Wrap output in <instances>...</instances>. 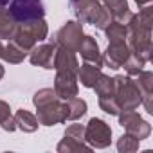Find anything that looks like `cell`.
I'll use <instances>...</instances> for the list:
<instances>
[{
  "mask_svg": "<svg viewBox=\"0 0 153 153\" xmlns=\"http://www.w3.org/2000/svg\"><path fill=\"white\" fill-rule=\"evenodd\" d=\"M151 25H153V7L142 6L139 15H131V18L126 24L128 29V45L131 54L140 58L142 61L151 59L153 45H151Z\"/></svg>",
  "mask_w": 153,
  "mask_h": 153,
  "instance_id": "obj_1",
  "label": "cell"
},
{
  "mask_svg": "<svg viewBox=\"0 0 153 153\" xmlns=\"http://www.w3.org/2000/svg\"><path fill=\"white\" fill-rule=\"evenodd\" d=\"M70 7L81 24H92L97 29L105 31L108 24L114 20L112 15L105 9L103 4H99L97 0H70Z\"/></svg>",
  "mask_w": 153,
  "mask_h": 153,
  "instance_id": "obj_2",
  "label": "cell"
},
{
  "mask_svg": "<svg viewBox=\"0 0 153 153\" xmlns=\"http://www.w3.org/2000/svg\"><path fill=\"white\" fill-rule=\"evenodd\" d=\"M115 101L121 108V112L126 110H137L142 105V94L137 87V83L131 79V76H115Z\"/></svg>",
  "mask_w": 153,
  "mask_h": 153,
  "instance_id": "obj_3",
  "label": "cell"
},
{
  "mask_svg": "<svg viewBox=\"0 0 153 153\" xmlns=\"http://www.w3.org/2000/svg\"><path fill=\"white\" fill-rule=\"evenodd\" d=\"M7 11L16 24H27L38 18H43L45 15L42 0H11Z\"/></svg>",
  "mask_w": 153,
  "mask_h": 153,
  "instance_id": "obj_4",
  "label": "cell"
},
{
  "mask_svg": "<svg viewBox=\"0 0 153 153\" xmlns=\"http://www.w3.org/2000/svg\"><path fill=\"white\" fill-rule=\"evenodd\" d=\"M85 140L88 146L97 148V149L108 148L112 142V128L103 119L92 117L88 124L85 126Z\"/></svg>",
  "mask_w": 153,
  "mask_h": 153,
  "instance_id": "obj_5",
  "label": "cell"
},
{
  "mask_svg": "<svg viewBox=\"0 0 153 153\" xmlns=\"http://www.w3.org/2000/svg\"><path fill=\"white\" fill-rule=\"evenodd\" d=\"M85 34H83V24L81 22H67L58 33H56V45L58 47H63L67 51H72V52H78L79 47H81V42H83Z\"/></svg>",
  "mask_w": 153,
  "mask_h": 153,
  "instance_id": "obj_6",
  "label": "cell"
},
{
  "mask_svg": "<svg viewBox=\"0 0 153 153\" xmlns=\"http://www.w3.org/2000/svg\"><path fill=\"white\" fill-rule=\"evenodd\" d=\"M119 124L126 130V133L137 137L139 140L142 139H148L149 133H151V126L148 121H144L137 112L133 110H126V112H121L119 114Z\"/></svg>",
  "mask_w": 153,
  "mask_h": 153,
  "instance_id": "obj_7",
  "label": "cell"
},
{
  "mask_svg": "<svg viewBox=\"0 0 153 153\" xmlns=\"http://www.w3.org/2000/svg\"><path fill=\"white\" fill-rule=\"evenodd\" d=\"M36 110H38V114H36L38 124L54 126V124H59V123L67 121V108H65V103L59 101V97L51 101L49 105H43V106L36 108Z\"/></svg>",
  "mask_w": 153,
  "mask_h": 153,
  "instance_id": "obj_8",
  "label": "cell"
},
{
  "mask_svg": "<svg viewBox=\"0 0 153 153\" xmlns=\"http://www.w3.org/2000/svg\"><path fill=\"white\" fill-rule=\"evenodd\" d=\"M54 92L59 99L67 101L74 96H78L79 87H78V76L70 74V72H61L56 70V78H54Z\"/></svg>",
  "mask_w": 153,
  "mask_h": 153,
  "instance_id": "obj_9",
  "label": "cell"
},
{
  "mask_svg": "<svg viewBox=\"0 0 153 153\" xmlns=\"http://www.w3.org/2000/svg\"><path fill=\"white\" fill-rule=\"evenodd\" d=\"M131 54L130 45L126 42H115V43H108L106 52L103 54V63L114 70L121 68L123 63L128 59V56Z\"/></svg>",
  "mask_w": 153,
  "mask_h": 153,
  "instance_id": "obj_10",
  "label": "cell"
},
{
  "mask_svg": "<svg viewBox=\"0 0 153 153\" xmlns=\"http://www.w3.org/2000/svg\"><path fill=\"white\" fill-rule=\"evenodd\" d=\"M52 68L61 70V72H70V74H76V76H78L79 61H78V58H76V52L67 51V49L56 45L54 58H52Z\"/></svg>",
  "mask_w": 153,
  "mask_h": 153,
  "instance_id": "obj_11",
  "label": "cell"
},
{
  "mask_svg": "<svg viewBox=\"0 0 153 153\" xmlns=\"http://www.w3.org/2000/svg\"><path fill=\"white\" fill-rule=\"evenodd\" d=\"M56 51V42L43 43V45H34L29 51V61L34 67H43V68H52V58Z\"/></svg>",
  "mask_w": 153,
  "mask_h": 153,
  "instance_id": "obj_12",
  "label": "cell"
},
{
  "mask_svg": "<svg viewBox=\"0 0 153 153\" xmlns=\"http://www.w3.org/2000/svg\"><path fill=\"white\" fill-rule=\"evenodd\" d=\"M137 87L142 94V105L146 108L148 114H153V105H151V99H153V72L151 70H142L137 74Z\"/></svg>",
  "mask_w": 153,
  "mask_h": 153,
  "instance_id": "obj_13",
  "label": "cell"
},
{
  "mask_svg": "<svg viewBox=\"0 0 153 153\" xmlns=\"http://www.w3.org/2000/svg\"><path fill=\"white\" fill-rule=\"evenodd\" d=\"M78 52L81 54L83 61L92 63V65H96V67H103V54H101V51H99V45H97L96 38L85 34V38H83L81 47H79Z\"/></svg>",
  "mask_w": 153,
  "mask_h": 153,
  "instance_id": "obj_14",
  "label": "cell"
},
{
  "mask_svg": "<svg viewBox=\"0 0 153 153\" xmlns=\"http://www.w3.org/2000/svg\"><path fill=\"white\" fill-rule=\"evenodd\" d=\"M103 6L105 9L112 15V18L115 22H121V24H128V20L131 18V11H130V6L126 0H103Z\"/></svg>",
  "mask_w": 153,
  "mask_h": 153,
  "instance_id": "obj_15",
  "label": "cell"
},
{
  "mask_svg": "<svg viewBox=\"0 0 153 153\" xmlns=\"http://www.w3.org/2000/svg\"><path fill=\"white\" fill-rule=\"evenodd\" d=\"M99 76H101V67H96L92 63H87L85 61L78 68V81H81V85L87 87V88H92L96 85V81H97Z\"/></svg>",
  "mask_w": 153,
  "mask_h": 153,
  "instance_id": "obj_16",
  "label": "cell"
},
{
  "mask_svg": "<svg viewBox=\"0 0 153 153\" xmlns=\"http://www.w3.org/2000/svg\"><path fill=\"white\" fill-rule=\"evenodd\" d=\"M11 42L13 43H16L20 49H24L25 52H29L38 42H36V38L33 36V33L24 25V24H16V31H15V34H13V38H11Z\"/></svg>",
  "mask_w": 153,
  "mask_h": 153,
  "instance_id": "obj_17",
  "label": "cell"
},
{
  "mask_svg": "<svg viewBox=\"0 0 153 153\" xmlns=\"http://www.w3.org/2000/svg\"><path fill=\"white\" fill-rule=\"evenodd\" d=\"M15 123H16V128L25 131V133H33L38 130V119L34 114L27 112V110H16L15 114Z\"/></svg>",
  "mask_w": 153,
  "mask_h": 153,
  "instance_id": "obj_18",
  "label": "cell"
},
{
  "mask_svg": "<svg viewBox=\"0 0 153 153\" xmlns=\"http://www.w3.org/2000/svg\"><path fill=\"white\" fill-rule=\"evenodd\" d=\"M65 108H67V121H78L87 114V101L74 96L65 101Z\"/></svg>",
  "mask_w": 153,
  "mask_h": 153,
  "instance_id": "obj_19",
  "label": "cell"
},
{
  "mask_svg": "<svg viewBox=\"0 0 153 153\" xmlns=\"http://www.w3.org/2000/svg\"><path fill=\"white\" fill-rule=\"evenodd\" d=\"M94 148L87 144V140H79V139H72L63 135V140L58 144V151L59 153H78V151H92Z\"/></svg>",
  "mask_w": 153,
  "mask_h": 153,
  "instance_id": "obj_20",
  "label": "cell"
},
{
  "mask_svg": "<svg viewBox=\"0 0 153 153\" xmlns=\"http://www.w3.org/2000/svg\"><path fill=\"white\" fill-rule=\"evenodd\" d=\"M16 31V22L7 9L0 7V40H11Z\"/></svg>",
  "mask_w": 153,
  "mask_h": 153,
  "instance_id": "obj_21",
  "label": "cell"
},
{
  "mask_svg": "<svg viewBox=\"0 0 153 153\" xmlns=\"http://www.w3.org/2000/svg\"><path fill=\"white\" fill-rule=\"evenodd\" d=\"M92 88L96 90L97 97H112L115 94V81H114V78H110V76L101 74Z\"/></svg>",
  "mask_w": 153,
  "mask_h": 153,
  "instance_id": "obj_22",
  "label": "cell"
},
{
  "mask_svg": "<svg viewBox=\"0 0 153 153\" xmlns=\"http://www.w3.org/2000/svg\"><path fill=\"white\" fill-rule=\"evenodd\" d=\"M105 33H106V38H108L110 43L126 42V38H128V29H126V25L121 24V22H115V20H112V22L108 24V27L105 29Z\"/></svg>",
  "mask_w": 153,
  "mask_h": 153,
  "instance_id": "obj_23",
  "label": "cell"
},
{
  "mask_svg": "<svg viewBox=\"0 0 153 153\" xmlns=\"http://www.w3.org/2000/svg\"><path fill=\"white\" fill-rule=\"evenodd\" d=\"M27 54H29V52H25L24 49H20L16 43L9 42V45H6V47H4V52H2V59H4V61H7V63L18 65V63H22V61L27 58Z\"/></svg>",
  "mask_w": 153,
  "mask_h": 153,
  "instance_id": "obj_24",
  "label": "cell"
},
{
  "mask_svg": "<svg viewBox=\"0 0 153 153\" xmlns=\"http://www.w3.org/2000/svg\"><path fill=\"white\" fill-rule=\"evenodd\" d=\"M24 25L33 33V36L36 38V42H43V40L47 38V34H49V27H47V22H45L43 18L27 22V24H24Z\"/></svg>",
  "mask_w": 153,
  "mask_h": 153,
  "instance_id": "obj_25",
  "label": "cell"
},
{
  "mask_svg": "<svg viewBox=\"0 0 153 153\" xmlns=\"http://www.w3.org/2000/svg\"><path fill=\"white\" fill-rule=\"evenodd\" d=\"M139 144H140V140L137 137H133L130 133H124L117 140V149H119V153H133V151L139 149Z\"/></svg>",
  "mask_w": 153,
  "mask_h": 153,
  "instance_id": "obj_26",
  "label": "cell"
},
{
  "mask_svg": "<svg viewBox=\"0 0 153 153\" xmlns=\"http://www.w3.org/2000/svg\"><path fill=\"white\" fill-rule=\"evenodd\" d=\"M54 99H58L54 88H42V90H38V92L33 96V105H34L36 108H40V106H43V105H49V103L54 101Z\"/></svg>",
  "mask_w": 153,
  "mask_h": 153,
  "instance_id": "obj_27",
  "label": "cell"
},
{
  "mask_svg": "<svg viewBox=\"0 0 153 153\" xmlns=\"http://www.w3.org/2000/svg\"><path fill=\"white\" fill-rule=\"evenodd\" d=\"M144 65H146V61H142V59H140V58H137L135 54H130V56H128V59L123 63V67H124V70H126V74H128V76H137L139 72H142V70H144V68H142Z\"/></svg>",
  "mask_w": 153,
  "mask_h": 153,
  "instance_id": "obj_28",
  "label": "cell"
},
{
  "mask_svg": "<svg viewBox=\"0 0 153 153\" xmlns=\"http://www.w3.org/2000/svg\"><path fill=\"white\" fill-rule=\"evenodd\" d=\"M99 108L103 112L110 114V115H119L121 114V108H119V105L115 101V96H112V97H99Z\"/></svg>",
  "mask_w": 153,
  "mask_h": 153,
  "instance_id": "obj_29",
  "label": "cell"
},
{
  "mask_svg": "<svg viewBox=\"0 0 153 153\" xmlns=\"http://www.w3.org/2000/svg\"><path fill=\"white\" fill-rule=\"evenodd\" d=\"M65 135H67V137H72V139L85 140V126H83V124H70V126L65 130Z\"/></svg>",
  "mask_w": 153,
  "mask_h": 153,
  "instance_id": "obj_30",
  "label": "cell"
},
{
  "mask_svg": "<svg viewBox=\"0 0 153 153\" xmlns=\"http://www.w3.org/2000/svg\"><path fill=\"white\" fill-rule=\"evenodd\" d=\"M0 126H2V130H6V131H15V130H16L15 115H9L6 121H2V123H0Z\"/></svg>",
  "mask_w": 153,
  "mask_h": 153,
  "instance_id": "obj_31",
  "label": "cell"
},
{
  "mask_svg": "<svg viewBox=\"0 0 153 153\" xmlns=\"http://www.w3.org/2000/svg\"><path fill=\"white\" fill-rule=\"evenodd\" d=\"M9 115H11V108H9V105H7L6 101H0V123L6 121Z\"/></svg>",
  "mask_w": 153,
  "mask_h": 153,
  "instance_id": "obj_32",
  "label": "cell"
},
{
  "mask_svg": "<svg viewBox=\"0 0 153 153\" xmlns=\"http://www.w3.org/2000/svg\"><path fill=\"white\" fill-rule=\"evenodd\" d=\"M151 2V0H135V4L139 6V7H142V6H148Z\"/></svg>",
  "mask_w": 153,
  "mask_h": 153,
  "instance_id": "obj_33",
  "label": "cell"
},
{
  "mask_svg": "<svg viewBox=\"0 0 153 153\" xmlns=\"http://www.w3.org/2000/svg\"><path fill=\"white\" fill-rule=\"evenodd\" d=\"M9 4V0H0V7H6Z\"/></svg>",
  "mask_w": 153,
  "mask_h": 153,
  "instance_id": "obj_34",
  "label": "cell"
},
{
  "mask_svg": "<svg viewBox=\"0 0 153 153\" xmlns=\"http://www.w3.org/2000/svg\"><path fill=\"white\" fill-rule=\"evenodd\" d=\"M4 74H6V70H4V67H2V65H0V79L4 78Z\"/></svg>",
  "mask_w": 153,
  "mask_h": 153,
  "instance_id": "obj_35",
  "label": "cell"
},
{
  "mask_svg": "<svg viewBox=\"0 0 153 153\" xmlns=\"http://www.w3.org/2000/svg\"><path fill=\"white\" fill-rule=\"evenodd\" d=\"M2 52H4V45L0 43V58H2Z\"/></svg>",
  "mask_w": 153,
  "mask_h": 153,
  "instance_id": "obj_36",
  "label": "cell"
}]
</instances>
